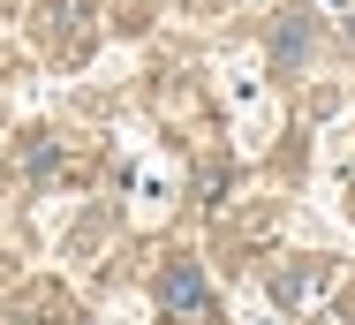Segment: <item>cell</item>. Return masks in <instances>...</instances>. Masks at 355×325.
<instances>
[{"label":"cell","instance_id":"6da1fadb","mask_svg":"<svg viewBox=\"0 0 355 325\" xmlns=\"http://www.w3.org/2000/svg\"><path fill=\"white\" fill-rule=\"evenodd\" d=\"M159 303H166V325H212V295H205V272L189 258H174L159 272Z\"/></svg>","mask_w":355,"mask_h":325}]
</instances>
